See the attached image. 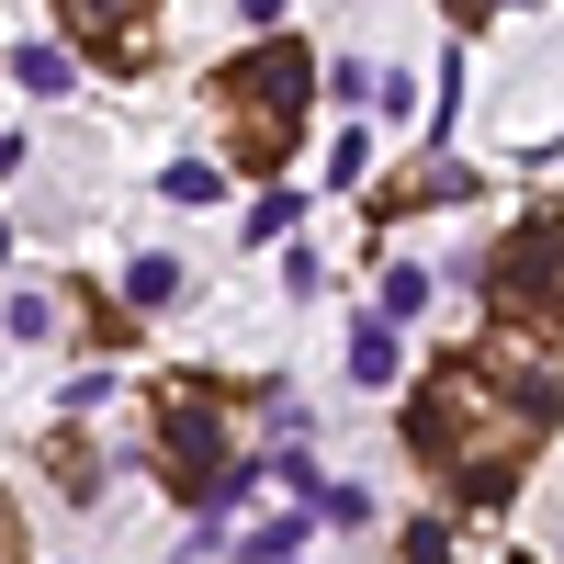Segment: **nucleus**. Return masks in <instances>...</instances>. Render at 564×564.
Here are the masks:
<instances>
[{
	"label": "nucleus",
	"mask_w": 564,
	"mask_h": 564,
	"mask_svg": "<svg viewBox=\"0 0 564 564\" xmlns=\"http://www.w3.org/2000/svg\"><path fill=\"white\" fill-rule=\"evenodd\" d=\"M45 475H57L68 497H102V452H90L79 430H57V441H45Z\"/></svg>",
	"instance_id": "obj_6"
},
{
	"label": "nucleus",
	"mask_w": 564,
	"mask_h": 564,
	"mask_svg": "<svg viewBox=\"0 0 564 564\" xmlns=\"http://www.w3.org/2000/svg\"><path fill=\"white\" fill-rule=\"evenodd\" d=\"M486 294L508 327H564V204H531L486 249Z\"/></svg>",
	"instance_id": "obj_4"
},
{
	"label": "nucleus",
	"mask_w": 564,
	"mask_h": 564,
	"mask_svg": "<svg viewBox=\"0 0 564 564\" xmlns=\"http://www.w3.org/2000/svg\"><path fill=\"white\" fill-rule=\"evenodd\" d=\"M0 260H12V226H0Z\"/></svg>",
	"instance_id": "obj_17"
},
{
	"label": "nucleus",
	"mask_w": 564,
	"mask_h": 564,
	"mask_svg": "<svg viewBox=\"0 0 564 564\" xmlns=\"http://www.w3.org/2000/svg\"><path fill=\"white\" fill-rule=\"evenodd\" d=\"M124 305H135V316H170V305H181V260H159V249H148V260L124 271Z\"/></svg>",
	"instance_id": "obj_7"
},
{
	"label": "nucleus",
	"mask_w": 564,
	"mask_h": 564,
	"mask_svg": "<svg viewBox=\"0 0 564 564\" xmlns=\"http://www.w3.org/2000/svg\"><path fill=\"white\" fill-rule=\"evenodd\" d=\"M350 372H361V384H395V327H384V316L350 327Z\"/></svg>",
	"instance_id": "obj_8"
},
{
	"label": "nucleus",
	"mask_w": 564,
	"mask_h": 564,
	"mask_svg": "<svg viewBox=\"0 0 564 564\" xmlns=\"http://www.w3.org/2000/svg\"><path fill=\"white\" fill-rule=\"evenodd\" d=\"M384 316H430V271L395 260V271H384Z\"/></svg>",
	"instance_id": "obj_11"
},
{
	"label": "nucleus",
	"mask_w": 564,
	"mask_h": 564,
	"mask_svg": "<svg viewBox=\"0 0 564 564\" xmlns=\"http://www.w3.org/2000/svg\"><path fill=\"white\" fill-rule=\"evenodd\" d=\"M508 564H531V553H508Z\"/></svg>",
	"instance_id": "obj_18"
},
{
	"label": "nucleus",
	"mask_w": 564,
	"mask_h": 564,
	"mask_svg": "<svg viewBox=\"0 0 564 564\" xmlns=\"http://www.w3.org/2000/svg\"><path fill=\"white\" fill-rule=\"evenodd\" d=\"M159 193H170V204H215V193H226V181H215L204 159H170V170H159Z\"/></svg>",
	"instance_id": "obj_10"
},
{
	"label": "nucleus",
	"mask_w": 564,
	"mask_h": 564,
	"mask_svg": "<svg viewBox=\"0 0 564 564\" xmlns=\"http://www.w3.org/2000/svg\"><path fill=\"white\" fill-rule=\"evenodd\" d=\"M553 417H564V361L531 350L520 327H497L486 350L430 361V384H417V406H406V452L430 463L452 497L497 508L508 486H520V463L542 452Z\"/></svg>",
	"instance_id": "obj_1"
},
{
	"label": "nucleus",
	"mask_w": 564,
	"mask_h": 564,
	"mask_svg": "<svg viewBox=\"0 0 564 564\" xmlns=\"http://www.w3.org/2000/svg\"><path fill=\"white\" fill-rule=\"evenodd\" d=\"M12 79L34 90V102H57V90H68V57H57V45H23V57H12Z\"/></svg>",
	"instance_id": "obj_9"
},
{
	"label": "nucleus",
	"mask_w": 564,
	"mask_h": 564,
	"mask_svg": "<svg viewBox=\"0 0 564 564\" xmlns=\"http://www.w3.org/2000/svg\"><path fill=\"white\" fill-rule=\"evenodd\" d=\"M57 23L79 34V57H102L113 79H135L159 57V0H57Z\"/></svg>",
	"instance_id": "obj_5"
},
{
	"label": "nucleus",
	"mask_w": 564,
	"mask_h": 564,
	"mask_svg": "<svg viewBox=\"0 0 564 564\" xmlns=\"http://www.w3.org/2000/svg\"><path fill=\"white\" fill-rule=\"evenodd\" d=\"M0 327H12V339H45V327H57V294H12V305H0Z\"/></svg>",
	"instance_id": "obj_12"
},
{
	"label": "nucleus",
	"mask_w": 564,
	"mask_h": 564,
	"mask_svg": "<svg viewBox=\"0 0 564 564\" xmlns=\"http://www.w3.org/2000/svg\"><path fill=\"white\" fill-rule=\"evenodd\" d=\"M0 564H23V531H12V497H0Z\"/></svg>",
	"instance_id": "obj_15"
},
{
	"label": "nucleus",
	"mask_w": 564,
	"mask_h": 564,
	"mask_svg": "<svg viewBox=\"0 0 564 564\" xmlns=\"http://www.w3.org/2000/svg\"><path fill=\"white\" fill-rule=\"evenodd\" d=\"M238 12H249V23H282V0H238Z\"/></svg>",
	"instance_id": "obj_16"
},
{
	"label": "nucleus",
	"mask_w": 564,
	"mask_h": 564,
	"mask_svg": "<svg viewBox=\"0 0 564 564\" xmlns=\"http://www.w3.org/2000/svg\"><path fill=\"white\" fill-rule=\"evenodd\" d=\"M159 486L181 508H226V497H249L260 486V463L226 452V395L215 384H159Z\"/></svg>",
	"instance_id": "obj_3"
},
{
	"label": "nucleus",
	"mask_w": 564,
	"mask_h": 564,
	"mask_svg": "<svg viewBox=\"0 0 564 564\" xmlns=\"http://www.w3.org/2000/svg\"><path fill=\"white\" fill-rule=\"evenodd\" d=\"M294 215H305V204H294V193H260V204H249V215H238V226H249V238H282V226H294Z\"/></svg>",
	"instance_id": "obj_13"
},
{
	"label": "nucleus",
	"mask_w": 564,
	"mask_h": 564,
	"mask_svg": "<svg viewBox=\"0 0 564 564\" xmlns=\"http://www.w3.org/2000/svg\"><path fill=\"white\" fill-rule=\"evenodd\" d=\"M215 102L238 113L226 135H238V159L249 170H282L294 159V135H305V102H316V45L305 34H260L238 68L215 79Z\"/></svg>",
	"instance_id": "obj_2"
},
{
	"label": "nucleus",
	"mask_w": 564,
	"mask_h": 564,
	"mask_svg": "<svg viewBox=\"0 0 564 564\" xmlns=\"http://www.w3.org/2000/svg\"><path fill=\"white\" fill-rule=\"evenodd\" d=\"M406 564H452V531H441V520H417V531H406Z\"/></svg>",
	"instance_id": "obj_14"
}]
</instances>
